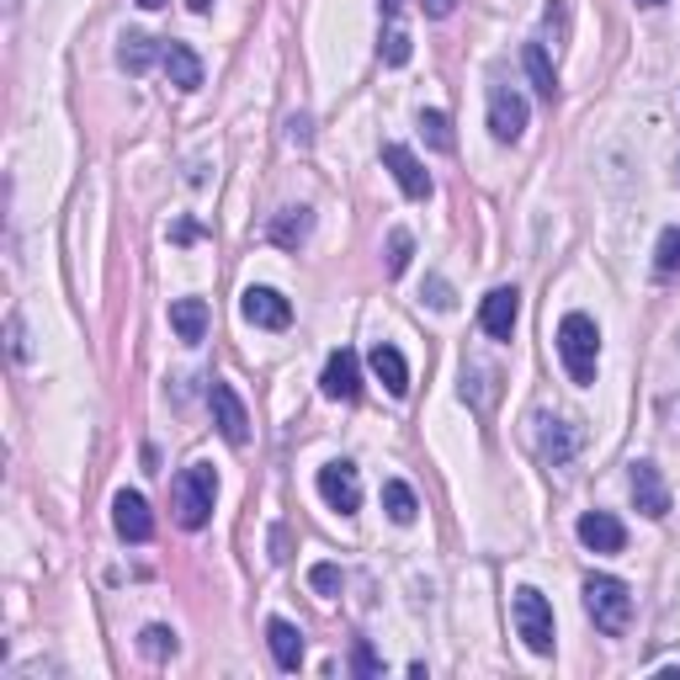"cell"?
<instances>
[{
    "label": "cell",
    "instance_id": "cell-1",
    "mask_svg": "<svg viewBox=\"0 0 680 680\" xmlns=\"http://www.w3.org/2000/svg\"><path fill=\"white\" fill-rule=\"evenodd\" d=\"M559 356L569 384H595V361H601V330H595L591 314H563L559 325Z\"/></svg>",
    "mask_w": 680,
    "mask_h": 680
},
{
    "label": "cell",
    "instance_id": "cell-2",
    "mask_svg": "<svg viewBox=\"0 0 680 680\" xmlns=\"http://www.w3.org/2000/svg\"><path fill=\"white\" fill-rule=\"evenodd\" d=\"M171 500H176V521L186 532H203L207 516H213V500H218V474L207 463H192L181 468L176 484H171Z\"/></svg>",
    "mask_w": 680,
    "mask_h": 680
},
{
    "label": "cell",
    "instance_id": "cell-3",
    "mask_svg": "<svg viewBox=\"0 0 680 680\" xmlns=\"http://www.w3.org/2000/svg\"><path fill=\"white\" fill-rule=\"evenodd\" d=\"M585 612L606 638H622L633 627V591L622 585L617 574H591L585 580Z\"/></svg>",
    "mask_w": 680,
    "mask_h": 680
},
{
    "label": "cell",
    "instance_id": "cell-4",
    "mask_svg": "<svg viewBox=\"0 0 680 680\" xmlns=\"http://www.w3.org/2000/svg\"><path fill=\"white\" fill-rule=\"evenodd\" d=\"M510 617H516V633H521L527 649L553 654V606H548V595L532 591V585H521L516 601H510Z\"/></svg>",
    "mask_w": 680,
    "mask_h": 680
},
{
    "label": "cell",
    "instance_id": "cell-5",
    "mask_svg": "<svg viewBox=\"0 0 680 680\" xmlns=\"http://www.w3.org/2000/svg\"><path fill=\"white\" fill-rule=\"evenodd\" d=\"M207 404H213V425H218V436L229 446H245L250 442V414H245V399H239L229 384H213L207 388Z\"/></svg>",
    "mask_w": 680,
    "mask_h": 680
},
{
    "label": "cell",
    "instance_id": "cell-6",
    "mask_svg": "<svg viewBox=\"0 0 680 680\" xmlns=\"http://www.w3.org/2000/svg\"><path fill=\"white\" fill-rule=\"evenodd\" d=\"M239 314H245V325H256V330H288L293 325V303L277 293V288H245Z\"/></svg>",
    "mask_w": 680,
    "mask_h": 680
},
{
    "label": "cell",
    "instance_id": "cell-7",
    "mask_svg": "<svg viewBox=\"0 0 680 680\" xmlns=\"http://www.w3.org/2000/svg\"><path fill=\"white\" fill-rule=\"evenodd\" d=\"M489 133H495L500 144H516V139L527 133V101H521V90L489 86Z\"/></svg>",
    "mask_w": 680,
    "mask_h": 680
},
{
    "label": "cell",
    "instance_id": "cell-8",
    "mask_svg": "<svg viewBox=\"0 0 680 680\" xmlns=\"http://www.w3.org/2000/svg\"><path fill=\"white\" fill-rule=\"evenodd\" d=\"M320 500L341 516H356L361 510V478H356L352 463H325L320 468Z\"/></svg>",
    "mask_w": 680,
    "mask_h": 680
},
{
    "label": "cell",
    "instance_id": "cell-9",
    "mask_svg": "<svg viewBox=\"0 0 680 680\" xmlns=\"http://www.w3.org/2000/svg\"><path fill=\"white\" fill-rule=\"evenodd\" d=\"M320 388H325V399H341V404H352L356 393H361V356H356L352 346H341V352H330V361H325V378H320Z\"/></svg>",
    "mask_w": 680,
    "mask_h": 680
},
{
    "label": "cell",
    "instance_id": "cell-10",
    "mask_svg": "<svg viewBox=\"0 0 680 680\" xmlns=\"http://www.w3.org/2000/svg\"><path fill=\"white\" fill-rule=\"evenodd\" d=\"M516 320H521V293L516 288H495V293L484 298V309H478V325H484V335H495V341H510Z\"/></svg>",
    "mask_w": 680,
    "mask_h": 680
},
{
    "label": "cell",
    "instance_id": "cell-11",
    "mask_svg": "<svg viewBox=\"0 0 680 680\" xmlns=\"http://www.w3.org/2000/svg\"><path fill=\"white\" fill-rule=\"evenodd\" d=\"M633 505H638L649 521H665V516H670V484L659 478L654 463H633Z\"/></svg>",
    "mask_w": 680,
    "mask_h": 680
},
{
    "label": "cell",
    "instance_id": "cell-12",
    "mask_svg": "<svg viewBox=\"0 0 680 680\" xmlns=\"http://www.w3.org/2000/svg\"><path fill=\"white\" fill-rule=\"evenodd\" d=\"M384 165L393 171V181H399V192H404V197H414V203H425V197H431V176H425V165L414 160V149L384 144Z\"/></svg>",
    "mask_w": 680,
    "mask_h": 680
},
{
    "label": "cell",
    "instance_id": "cell-13",
    "mask_svg": "<svg viewBox=\"0 0 680 680\" xmlns=\"http://www.w3.org/2000/svg\"><path fill=\"white\" fill-rule=\"evenodd\" d=\"M112 527H118L122 542H149V537H154V516H149L144 495L122 489L118 500H112Z\"/></svg>",
    "mask_w": 680,
    "mask_h": 680
},
{
    "label": "cell",
    "instance_id": "cell-14",
    "mask_svg": "<svg viewBox=\"0 0 680 680\" xmlns=\"http://www.w3.org/2000/svg\"><path fill=\"white\" fill-rule=\"evenodd\" d=\"M580 542H585L591 553H622V548H627V527H622L612 510H585V516H580Z\"/></svg>",
    "mask_w": 680,
    "mask_h": 680
},
{
    "label": "cell",
    "instance_id": "cell-15",
    "mask_svg": "<svg viewBox=\"0 0 680 680\" xmlns=\"http://www.w3.org/2000/svg\"><path fill=\"white\" fill-rule=\"evenodd\" d=\"M367 361H373V378H378V384H384L393 399H404V393H410V361H404V352H399V346L378 341Z\"/></svg>",
    "mask_w": 680,
    "mask_h": 680
},
{
    "label": "cell",
    "instance_id": "cell-16",
    "mask_svg": "<svg viewBox=\"0 0 680 680\" xmlns=\"http://www.w3.org/2000/svg\"><path fill=\"white\" fill-rule=\"evenodd\" d=\"M574 452H580V425L574 420H542V457L563 468Z\"/></svg>",
    "mask_w": 680,
    "mask_h": 680
},
{
    "label": "cell",
    "instance_id": "cell-17",
    "mask_svg": "<svg viewBox=\"0 0 680 680\" xmlns=\"http://www.w3.org/2000/svg\"><path fill=\"white\" fill-rule=\"evenodd\" d=\"M267 644H271V659H277L282 670H298V665H303V633H298L293 622L271 617L267 622Z\"/></svg>",
    "mask_w": 680,
    "mask_h": 680
},
{
    "label": "cell",
    "instance_id": "cell-18",
    "mask_svg": "<svg viewBox=\"0 0 680 680\" xmlns=\"http://www.w3.org/2000/svg\"><path fill=\"white\" fill-rule=\"evenodd\" d=\"M165 75H171V86L176 90H197L203 86V60L186 48V43H165Z\"/></svg>",
    "mask_w": 680,
    "mask_h": 680
},
{
    "label": "cell",
    "instance_id": "cell-19",
    "mask_svg": "<svg viewBox=\"0 0 680 680\" xmlns=\"http://www.w3.org/2000/svg\"><path fill=\"white\" fill-rule=\"evenodd\" d=\"M171 330H176V341L197 346V341L207 335V303L203 298H176V303H171Z\"/></svg>",
    "mask_w": 680,
    "mask_h": 680
},
{
    "label": "cell",
    "instance_id": "cell-20",
    "mask_svg": "<svg viewBox=\"0 0 680 680\" xmlns=\"http://www.w3.org/2000/svg\"><path fill=\"white\" fill-rule=\"evenodd\" d=\"M154 60H165V48H154V37H144V32H122L118 64L128 69V75H144Z\"/></svg>",
    "mask_w": 680,
    "mask_h": 680
},
{
    "label": "cell",
    "instance_id": "cell-21",
    "mask_svg": "<svg viewBox=\"0 0 680 680\" xmlns=\"http://www.w3.org/2000/svg\"><path fill=\"white\" fill-rule=\"evenodd\" d=\"M309 229H314L309 207H282V213L271 218V239H277V245H288V250H293V245H303V239H309Z\"/></svg>",
    "mask_w": 680,
    "mask_h": 680
},
{
    "label": "cell",
    "instance_id": "cell-22",
    "mask_svg": "<svg viewBox=\"0 0 680 680\" xmlns=\"http://www.w3.org/2000/svg\"><path fill=\"white\" fill-rule=\"evenodd\" d=\"M527 75H532V86L542 101L559 96V69L548 64V48H542V43H527Z\"/></svg>",
    "mask_w": 680,
    "mask_h": 680
},
{
    "label": "cell",
    "instance_id": "cell-23",
    "mask_svg": "<svg viewBox=\"0 0 680 680\" xmlns=\"http://www.w3.org/2000/svg\"><path fill=\"white\" fill-rule=\"evenodd\" d=\"M384 510H388V521H399V527H410L414 516H420L414 489L404 484V478H388V484H384Z\"/></svg>",
    "mask_w": 680,
    "mask_h": 680
},
{
    "label": "cell",
    "instance_id": "cell-24",
    "mask_svg": "<svg viewBox=\"0 0 680 680\" xmlns=\"http://www.w3.org/2000/svg\"><path fill=\"white\" fill-rule=\"evenodd\" d=\"M420 133H425V144L442 149V154L457 144V139H452V118H446V112H436V107H425V112H420Z\"/></svg>",
    "mask_w": 680,
    "mask_h": 680
},
{
    "label": "cell",
    "instance_id": "cell-25",
    "mask_svg": "<svg viewBox=\"0 0 680 680\" xmlns=\"http://www.w3.org/2000/svg\"><path fill=\"white\" fill-rule=\"evenodd\" d=\"M139 649H144L149 659H171V654H176V633L154 622V627H144V633H139Z\"/></svg>",
    "mask_w": 680,
    "mask_h": 680
},
{
    "label": "cell",
    "instance_id": "cell-26",
    "mask_svg": "<svg viewBox=\"0 0 680 680\" xmlns=\"http://www.w3.org/2000/svg\"><path fill=\"white\" fill-rule=\"evenodd\" d=\"M654 267H659V277H676L680 271V229H665V235H659V256H654Z\"/></svg>",
    "mask_w": 680,
    "mask_h": 680
},
{
    "label": "cell",
    "instance_id": "cell-27",
    "mask_svg": "<svg viewBox=\"0 0 680 680\" xmlns=\"http://www.w3.org/2000/svg\"><path fill=\"white\" fill-rule=\"evenodd\" d=\"M410 256H414V239L404 229H393L388 235V277H399V271L410 267Z\"/></svg>",
    "mask_w": 680,
    "mask_h": 680
},
{
    "label": "cell",
    "instance_id": "cell-28",
    "mask_svg": "<svg viewBox=\"0 0 680 680\" xmlns=\"http://www.w3.org/2000/svg\"><path fill=\"white\" fill-rule=\"evenodd\" d=\"M378 54H384V64H388V69H399V64H410V32H399V28H393V32H388V37H384V48H378Z\"/></svg>",
    "mask_w": 680,
    "mask_h": 680
},
{
    "label": "cell",
    "instance_id": "cell-29",
    "mask_svg": "<svg viewBox=\"0 0 680 680\" xmlns=\"http://www.w3.org/2000/svg\"><path fill=\"white\" fill-rule=\"evenodd\" d=\"M309 585L320 595H341V569H335V563H314V569H309Z\"/></svg>",
    "mask_w": 680,
    "mask_h": 680
},
{
    "label": "cell",
    "instance_id": "cell-30",
    "mask_svg": "<svg viewBox=\"0 0 680 680\" xmlns=\"http://www.w3.org/2000/svg\"><path fill=\"white\" fill-rule=\"evenodd\" d=\"M352 665H356V676H384V659L373 654V644H361V638H356V649H352Z\"/></svg>",
    "mask_w": 680,
    "mask_h": 680
},
{
    "label": "cell",
    "instance_id": "cell-31",
    "mask_svg": "<svg viewBox=\"0 0 680 680\" xmlns=\"http://www.w3.org/2000/svg\"><path fill=\"white\" fill-rule=\"evenodd\" d=\"M425 303H431V309H442V314H452V309H457V298H452V288H446L442 277H431V282H425Z\"/></svg>",
    "mask_w": 680,
    "mask_h": 680
},
{
    "label": "cell",
    "instance_id": "cell-32",
    "mask_svg": "<svg viewBox=\"0 0 680 680\" xmlns=\"http://www.w3.org/2000/svg\"><path fill=\"white\" fill-rule=\"evenodd\" d=\"M11 356H17V361H28V335H22V314H11Z\"/></svg>",
    "mask_w": 680,
    "mask_h": 680
},
{
    "label": "cell",
    "instance_id": "cell-33",
    "mask_svg": "<svg viewBox=\"0 0 680 680\" xmlns=\"http://www.w3.org/2000/svg\"><path fill=\"white\" fill-rule=\"evenodd\" d=\"M420 6H425V17H436V22H442V17H452V6H457V0H420Z\"/></svg>",
    "mask_w": 680,
    "mask_h": 680
},
{
    "label": "cell",
    "instance_id": "cell-34",
    "mask_svg": "<svg viewBox=\"0 0 680 680\" xmlns=\"http://www.w3.org/2000/svg\"><path fill=\"white\" fill-rule=\"evenodd\" d=\"M288 139H293V144H309V118H293V122H288Z\"/></svg>",
    "mask_w": 680,
    "mask_h": 680
},
{
    "label": "cell",
    "instance_id": "cell-35",
    "mask_svg": "<svg viewBox=\"0 0 680 680\" xmlns=\"http://www.w3.org/2000/svg\"><path fill=\"white\" fill-rule=\"evenodd\" d=\"M171 235H176V245H192V239H197V224H176Z\"/></svg>",
    "mask_w": 680,
    "mask_h": 680
},
{
    "label": "cell",
    "instance_id": "cell-36",
    "mask_svg": "<svg viewBox=\"0 0 680 680\" xmlns=\"http://www.w3.org/2000/svg\"><path fill=\"white\" fill-rule=\"evenodd\" d=\"M186 6H192V11H197V17H203L207 6H213V0H186Z\"/></svg>",
    "mask_w": 680,
    "mask_h": 680
},
{
    "label": "cell",
    "instance_id": "cell-37",
    "mask_svg": "<svg viewBox=\"0 0 680 680\" xmlns=\"http://www.w3.org/2000/svg\"><path fill=\"white\" fill-rule=\"evenodd\" d=\"M139 6H144V11H160V6H165V0H139Z\"/></svg>",
    "mask_w": 680,
    "mask_h": 680
},
{
    "label": "cell",
    "instance_id": "cell-38",
    "mask_svg": "<svg viewBox=\"0 0 680 680\" xmlns=\"http://www.w3.org/2000/svg\"><path fill=\"white\" fill-rule=\"evenodd\" d=\"M399 6H404V0H384V11H399Z\"/></svg>",
    "mask_w": 680,
    "mask_h": 680
},
{
    "label": "cell",
    "instance_id": "cell-39",
    "mask_svg": "<svg viewBox=\"0 0 680 680\" xmlns=\"http://www.w3.org/2000/svg\"><path fill=\"white\" fill-rule=\"evenodd\" d=\"M638 6H665V0H638Z\"/></svg>",
    "mask_w": 680,
    "mask_h": 680
},
{
    "label": "cell",
    "instance_id": "cell-40",
    "mask_svg": "<svg viewBox=\"0 0 680 680\" xmlns=\"http://www.w3.org/2000/svg\"><path fill=\"white\" fill-rule=\"evenodd\" d=\"M6 6H11V11H17V0H6Z\"/></svg>",
    "mask_w": 680,
    "mask_h": 680
}]
</instances>
